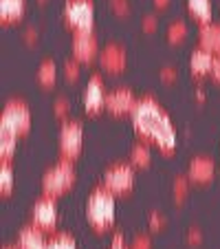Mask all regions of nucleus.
<instances>
[{
  "label": "nucleus",
  "mask_w": 220,
  "mask_h": 249,
  "mask_svg": "<svg viewBox=\"0 0 220 249\" xmlns=\"http://www.w3.org/2000/svg\"><path fill=\"white\" fill-rule=\"evenodd\" d=\"M84 104L90 113H97L106 106V90H103V80L99 75H93L86 86V95H84Z\"/></svg>",
  "instance_id": "11"
},
{
  "label": "nucleus",
  "mask_w": 220,
  "mask_h": 249,
  "mask_svg": "<svg viewBox=\"0 0 220 249\" xmlns=\"http://www.w3.org/2000/svg\"><path fill=\"white\" fill-rule=\"evenodd\" d=\"M185 36H187V24L183 22V20H176V22L169 24V29H168L169 42H181V40H185Z\"/></svg>",
  "instance_id": "24"
},
{
  "label": "nucleus",
  "mask_w": 220,
  "mask_h": 249,
  "mask_svg": "<svg viewBox=\"0 0 220 249\" xmlns=\"http://www.w3.org/2000/svg\"><path fill=\"white\" fill-rule=\"evenodd\" d=\"M64 18L77 31H90L95 18V5L93 0H66Z\"/></svg>",
  "instance_id": "5"
},
{
  "label": "nucleus",
  "mask_w": 220,
  "mask_h": 249,
  "mask_svg": "<svg viewBox=\"0 0 220 249\" xmlns=\"http://www.w3.org/2000/svg\"><path fill=\"white\" fill-rule=\"evenodd\" d=\"M132 124L135 130L143 139L154 141L163 152H172L176 148V128L172 126L168 113L161 108V104L152 97L136 99L132 108Z\"/></svg>",
  "instance_id": "1"
},
{
  "label": "nucleus",
  "mask_w": 220,
  "mask_h": 249,
  "mask_svg": "<svg viewBox=\"0 0 220 249\" xmlns=\"http://www.w3.org/2000/svg\"><path fill=\"white\" fill-rule=\"evenodd\" d=\"M187 190H189V181L185 179V177H178V179L174 181V194H176L178 201H183V196L187 194Z\"/></svg>",
  "instance_id": "26"
},
{
  "label": "nucleus",
  "mask_w": 220,
  "mask_h": 249,
  "mask_svg": "<svg viewBox=\"0 0 220 249\" xmlns=\"http://www.w3.org/2000/svg\"><path fill=\"white\" fill-rule=\"evenodd\" d=\"M154 2H156V5H159V7H165V5H168V2H169V0H154Z\"/></svg>",
  "instance_id": "36"
},
{
  "label": "nucleus",
  "mask_w": 220,
  "mask_h": 249,
  "mask_svg": "<svg viewBox=\"0 0 220 249\" xmlns=\"http://www.w3.org/2000/svg\"><path fill=\"white\" fill-rule=\"evenodd\" d=\"M82 139H84V132L82 126L77 122H64L60 130V152L62 159L73 161L82 150Z\"/></svg>",
  "instance_id": "6"
},
{
  "label": "nucleus",
  "mask_w": 220,
  "mask_h": 249,
  "mask_svg": "<svg viewBox=\"0 0 220 249\" xmlns=\"http://www.w3.org/2000/svg\"><path fill=\"white\" fill-rule=\"evenodd\" d=\"M150 225L156 230V227H161V225H163V218H161V216H156V214H154V216L150 218Z\"/></svg>",
  "instance_id": "35"
},
{
  "label": "nucleus",
  "mask_w": 220,
  "mask_h": 249,
  "mask_svg": "<svg viewBox=\"0 0 220 249\" xmlns=\"http://www.w3.org/2000/svg\"><path fill=\"white\" fill-rule=\"evenodd\" d=\"M42 249H77L75 247V240L70 238L66 234H53L47 238V245Z\"/></svg>",
  "instance_id": "20"
},
{
  "label": "nucleus",
  "mask_w": 220,
  "mask_h": 249,
  "mask_svg": "<svg viewBox=\"0 0 220 249\" xmlns=\"http://www.w3.org/2000/svg\"><path fill=\"white\" fill-rule=\"evenodd\" d=\"M143 29H145V31L156 29V18H154V16H145V18H143Z\"/></svg>",
  "instance_id": "31"
},
{
  "label": "nucleus",
  "mask_w": 220,
  "mask_h": 249,
  "mask_svg": "<svg viewBox=\"0 0 220 249\" xmlns=\"http://www.w3.org/2000/svg\"><path fill=\"white\" fill-rule=\"evenodd\" d=\"M187 240L189 243H198V240H201V234H198V230H192L187 234Z\"/></svg>",
  "instance_id": "34"
},
{
  "label": "nucleus",
  "mask_w": 220,
  "mask_h": 249,
  "mask_svg": "<svg viewBox=\"0 0 220 249\" xmlns=\"http://www.w3.org/2000/svg\"><path fill=\"white\" fill-rule=\"evenodd\" d=\"M161 77H163V80H174V77H176V69H169V66H168V69H163V71H161Z\"/></svg>",
  "instance_id": "33"
},
{
  "label": "nucleus",
  "mask_w": 220,
  "mask_h": 249,
  "mask_svg": "<svg viewBox=\"0 0 220 249\" xmlns=\"http://www.w3.org/2000/svg\"><path fill=\"white\" fill-rule=\"evenodd\" d=\"M135 104H136V97L132 95V90H128V89H117L106 95V106L113 110L115 115L132 113Z\"/></svg>",
  "instance_id": "10"
},
{
  "label": "nucleus",
  "mask_w": 220,
  "mask_h": 249,
  "mask_svg": "<svg viewBox=\"0 0 220 249\" xmlns=\"http://www.w3.org/2000/svg\"><path fill=\"white\" fill-rule=\"evenodd\" d=\"M110 249H128V247H126V240H123L121 234H117V236L113 238V245H110Z\"/></svg>",
  "instance_id": "30"
},
{
  "label": "nucleus",
  "mask_w": 220,
  "mask_h": 249,
  "mask_svg": "<svg viewBox=\"0 0 220 249\" xmlns=\"http://www.w3.org/2000/svg\"><path fill=\"white\" fill-rule=\"evenodd\" d=\"M31 126V110L24 102L14 99L5 106L2 110V117H0V128H7V130L16 132V135H24Z\"/></svg>",
  "instance_id": "4"
},
{
  "label": "nucleus",
  "mask_w": 220,
  "mask_h": 249,
  "mask_svg": "<svg viewBox=\"0 0 220 249\" xmlns=\"http://www.w3.org/2000/svg\"><path fill=\"white\" fill-rule=\"evenodd\" d=\"M16 245H18L20 249H42L44 245H47V234H44V230H40L38 225L24 227V230L20 231Z\"/></svg>",
  "instance_id": "14"
},
{
  "label": "nucleus",
  "mask_w": 220,
  "mask_h": 249,
  "mask_svg": "<svg viewBox=\"0 0 220 249\" xmlns=\"http://www.w3.org/2000/svg\"><path fill=\"white\" fill-rule=\"evenodd\" d=\"M57 223V207L53 196H47L44 194L35 205H33V225H38L40 230L51 231Z\"/></svg>",
  "instance_id": "8"
},
{
  "label": "nucleus",
  "mask_w": 220,
  "mask_h": 249,
  "mask_svg": "<svg viewBox=\"0 0 220 249\" xmlns=\"http://www.w3.org/2000/svg\"><path fill=\"white\" fill-rule=\"evenodd\" d=\"M211 64H214V53L207 51V49L198 47L194 49L192 57H189V69L196 77H203V75H209L211 73Z\"/></svg>",
  "instance_id": "13"
},
{
  "label": "nucleus",
  "mask_w": 220,
  "mask_h": 249,
  "mask_svg": "<svg viewBox=\"0 0 220 249\" xmlns=\"http://www.w3.org/2000/svg\"><path fill=\"white\" fill-rule=\"evenodd\" d=\"M55 77H57V69H55V64H53L51 60L42 62V66H40V71H38V80H40V84L51 86L53 82H55Z\"/></svg>",
  "instance_id": "21"
},
{
  "label": "nucleus",
  "mask_w": 220,
  "mask_h": 249,
  "mask_svg": "<svg viewBox=\"0 0 220 249\" xmlns=\"http://www.w3.org/2000/svg\"><path fill=\"white\" fill-rule=\"evenodd\" d=\"M0 185L5 194L14 188V170L9 165V159H2V165H0Z\"/></svg>",
  "instance_id": "22"
},
{
  "label": "nucleus",
  "mask_w": 220,
  "mask_h": 249,
  "mask_svg": "<svg viewBox=\"0 0 220 249\" xmlns=\"http://www.w3.org/2000/svg\"><path fill=\"white\" fill-rule=\"evenodd\" d=\"M211 77H214L216 82H220V55H214V64H211Z\"/></svg>",
  "instance_id": "28"
},
{
  "label": "nucleus",
  "mask_w": 220,
  "mask_h": 249,
  "mask_svg": "<svg viewBox=\"0 0 220 249\" xmlns=\"http://www.w3.org/2000/svg\"><path fill=\"white\" fill-rule=\"evenodd\" d=\"M187 9L201 24H209L214 16V5L211 0H187Z\"/></svg>",
  "instance_id": "17"
},
{
  "label": "nucleus",
  "mask_w": 220,
  "mask_h": 249,
  "mask_svg": "<svg viewBox=\"0 0 220 249\" xmlns=\"http://www.w3.org/2000/svg\"><path fill=\"white\" fill-rule=\"evenodd\" d=\"M130 159L135 165H148V161H150V148L145 146V143H136L130 152Z\"/></svg>",
  "instance_id": "23"
},
{
  "label": "nucleus",
  "mask_w": 220,
  "mask_h": 249,
  "mask_svg": "<svg viewBox=\"0 0 220 249\" xmlns=\"http://www.w3.org/2000/svg\"><path fill=\"white\" fill-rule=\"evenodd\" d=\"M66 110H68V99H57L55 102V115H64Z\"/></svg>",
  "instance_id": "29"
},
{
  "label": "nucleus",
  "mask_w": 220,
  "mask_h": 249,
  "mask_svg": "<svg viewBox=\"0 0 220 249\" xmlns=\"http://www.w3.org/2000/svg\"><path fill=\"white\" fill-rule=\"evenodd\" d=\"M135 183V172L128 163H115L113 168L106 170V177H103V185H106L110 192L115 194H123L132 188Z\"/></svg>",
  "instance_id": "7"
},
{
  "label": "nucleus",
  "mask_w": 220,
  "mask_h": 249,
  "mask_svg": "<svg viewBox=\"0 0 220 249\" xmlns=\"http://www.w3.org/2000/svg\"><path fill=\"white\" fill-rule=\"evenodd\" d=\"M99 62H102V66L106 71L117 73V71H121L126 66V51L119 44H108L102 51V55H99Z\"/></svg>",
  "instance_id": "12"
},
{
  "label": "nucleus",
  "mask_w": 220,
  "mask_h": 249,
  "mask_svg": "<svg viewBox=\"0 0 220 249\" xmlns=\"http://www.w3.org/2000/svg\"><path fill=\"white\" fill-rule=\"evenodd\" d=\"M73 53L75 60L80 62H90L97 53V38L93 36V31H77L73 38Z\"/></svg>",
  "instance_id": "9"
},
{
  "label": "nucleus",
  "mask_w": 220,
  "mask_h": 249,
  "mask_svg": "<svg viewBox=\"0 0 220 249\" xmlns=\"http://www.w3.org/2000/svg\"><path fill=\"white\" fill-rule=\"evenodd\" d=\"M214 161L209 157H196L189 163V179L192 181H209L214 177Z\"/></svg>",
  "instance_id": "16"
},
{
  "label": "nucleus",
  "mask_w": 220,
  "mask_h": 249,
  "mask_svg": "<svg viewBox=\"0 0 220 249\" xmlns=\"http://www.w3.org/2000/svg\"><path fill=\"white\" fill-rule=\"evenodd\" d=\"M24 14V0H0L2 22H14Z\"/></svg>",
  "instance_id": "18"
},
{
  "label": "nucleus",
  "mask_w": 220,
  "mask_h": 249,
  "mask_svg": "<svg viewBox=\"0 0 220 249\" xmlns=\"http://www.w3.org/2000/svg\"><path fill=\"white\" fill-rule=\"evenodd\" d=\"M80 60H68L64 64V75H66V80H70V82H75L77 77H80V64H77Z\"/></svg>",
  "instance_id": "25"
},
{
  "label": "nucleus",
  "mask_w": 220,
  "mask_h": 249,
  "mask_svg": "<svg viewBox=\"0 0 220 249\" xmlns=\"http://www.w3.org/2000/svg\"><path fill=\"white\" fill-rule=\"evenodd\" d=\"M16 139H18L16 132L7 130V128H0V155H2V159H9V157L14 155Z\"/></svg>",
  "instance_id": "19"
},
{
  "label": "nucleus",
  "mask_w": 220,
  "mask_h": 249,
  "mask_svg": "<svg viewBox=\"0 0 220 249\" xmlns=\"http://www.w3.org/2000/svg\"><path fill=\"white\" fill-rule=\"evenodd\" d=\"M86 212L95 230H108L115 221V192H110L106 185L93 190Z\"/></svg>",
  "instance_id": "2"
},
{
  "label": "nucleus",
  "mask_w": 220,
  "mask_h": 249,
  "mask_svg": "<svg viewBox=\"0 0 220 249\" xmlns=\"http://www.w3.org/2000/svg\"><path fill=\"white\" fill-rule=\"evenodd\" d=\"M201 47L220 55V24H203L201 27Z\"/></svg>",
  "instance_id": "15"
},
{
  "label": "nucleus",
  "mask_w": 220,
  "mask_h": 249,
  "mask_svg": "<svg viewBox=\"0 0 220 249\" xmlns=\"http://www.w3.org/2000/svg\"><path fill=\"white\" fill-rule=\"evenodd\" d=\"M75 181V170L68 159H62L60 163H55L51 170H47V174L42 177V190L47 196H60L73 185Z\"/></svg>",
  "instance_id": "3"
},
{
  "label": "nucleus",
  "mask_w": 220,
  "mask_h": 249,
  "mask_svg": "<svg viewBox=\"0 0 220 249\" xmlns=\"http://www.w3.org/2000/svg\"><path fill=\"white\" fill-rule=\"evenodd\" d=\"M130 249H152V243L148 236H136V238L132 240Z\"/></svg>",
  "instance_id": "27"
},
{
  "label": "nucleus",
  "mask_w": 220,
  "mask_h": 249,
  "mask_svg": "<svg viewBox=\"0 0 220 249\" xmlns=\"http://www.w3.org/2000/svg\"><path fill=\"white\" fill-rule=\"evenodd\" d=\"M2 249H20L18 245H7V247H2Z\"/></svg>",
  "instance_id": "37"
},
{
  "label": "nucleus",
  "mask_w": 220,
  "mask_h": 249,
  "mask_svg": "<svg viewBox=\"0 0 220 249\" xmlns=\"http://www.w3.org/2000/svg\"><path fill=\"white\" fill-rule=\"evenodd\" d=\"M113 7H115V11H119V14H126V11H128V2H126V0H113Z\"/></svg>",
  "instance_id": "32"
}]
</instances>
